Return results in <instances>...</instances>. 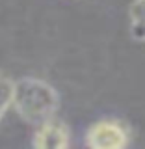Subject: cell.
I'll list each match as a JSON object with an SVG mask.
<instances>
[{
    "label": "cell",
    "mask_w": 145,
    "mask_h": 149,
    "mask_svg": "<svg viewBox=\"0 0 145 149\" xmlns=\"http://www.w3.org/2000/svg\"><path fill=\"white\" fill-rule=\"evenodd\" d=\"M71 143V132L67 123L56 116L49 118L43 123L35 125L32 146L37 149H63Z\"/></svg>",
    "instance_id": "3"
},
{
    "label": "cell",
    "mask_w": 145,
    "mask_h": 149,
    "mask_svg": "<svg viewBox=\"0 0 145 149\" xmlns=\"http://www.w3.org/2000/svg\"><path fill=\"white\" fill-rule=\"evenodd\" d=\"M128 30L136 41L145 43V0H132L128 6Z\"/></svg>",
    "instance_id": "4"
},
{
    "label": "cell",
    "mask_w": 145,
    "mask_h": 149,
    "mask_svg": "<svg viewBox=\"0 0 145 149\" xmlns=\"http://www.w3.org/2000/svg\"><path fill=\"white\" fill-rule=\"evenodd\" d=\"M11 93H13V80L6 73L0 71V121L4 119L6 112L11 108Z\"/></svg>",
    "instance_id": "5"
},
{
    "label": "cell",
    "mask_w": 145,
    "mask_h": 149,
    "mask_svg": "<svg viewBox=\"0 0 145 149\" xmlns=\"http://www.w3.org/2000/svg\"><path fill=\"white\" fill-rule=\"evenodd\" d=\"M128 143V129L119 119H101L86 132V146L91 149H123Z\"/></svg>",
    "instance_id": "2"
},
{
    "label": "cell",
    "mask_w": 145,
    "mask_h": 149,
    "mask_svg": "<svg viewBox=\"0 0 145 149\" xmlns=\"http://www.w3.org/2000/svg\"><path fill=\"white\" fill-rule=\"evenodd\" d=\"M11 108L24 123L39 125L56 116L60 108V95L52 84L43 78L22 77L13 80Z\"/></svg>",
    "instance_id": "1"
}]
</instances>
